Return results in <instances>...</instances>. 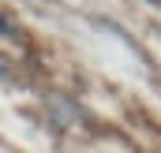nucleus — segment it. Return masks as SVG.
<instances>
[{
  "instance_id": "nucleus-1",
  "label": "nucleus",
  "mask_w": 161,
  "mask_h": 153,
  "mask_svg": "<svg viewBox=\"0 0 161 153\" xmlns=\"http://www.w3.org/2000/svg\"><path fill=\"white\" fill-rule=\"evenodd\" d=\"M8 75H11V71H8V60H0V82H4Z\"/></svg>"
}]
</instances>
